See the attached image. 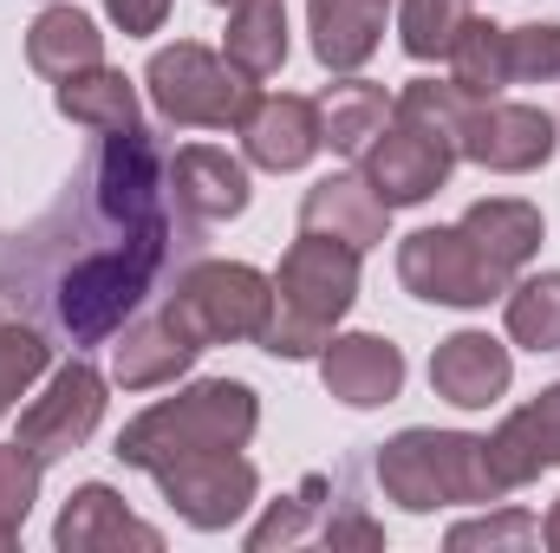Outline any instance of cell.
I'll use <instances>...</instances> for the list:
<instances>
[{"label": "cell", "instance_id": "cell-1", "mask_svg": "<svg viewBox=\"0 0 560 553\" xmlns=\"http://www.w3.org/2000/svg\"><path fill=\"white\" fill-rule=\"evenodd\" d=\"M196 228L170 189V150L143 125L105 131L39 222L0 235V306L72 352L105 345L196 255Z\"/></svg>", "mask_w": 560, "mask_h": 553}, {"label": "cell", "instance_id": "cell-2", "mask_svg": "<svg viewBox=\"0 0 560 553\" xmlns=\"http://www.w3.org/2000/svg\"><path fill=\"white\" fill-rule=\"evenodd\" d=\"M359 299V255L332 235H306L287 248L280 261V280H275V313H268V332L261 345L275 358H313L326 352L332 326L352 313Z\"/></svg>", "mask_w": 560, "mask_h": 553}, {"label": "cell", "instance_id": "cell-3", "mask_svg": "<svg viewBox=\"0 0 560 553\" xmlns=\"http://www.w3.org/2000/svg\"><path fill=\"white\" fill-rule=\"evenodd\" d=\"M255 423H261V404H255L248 385H235V378H209V385H189V391L150 404V411L118 436V462H131V469H150V475H156V469L176 462V456L242 449V443L255 436Z\"/></svg>", "mask_w": 560, "mask_h": 553}, {"label": "cell", "instance_id": "cell-4", "mask_svg": "<svg viewBox=\"0 0 560 553\" xmlns=\"http://www.w3.org/2000/svg\"><path fill=\"white\" fill-rule=\"evenodd\" d=\"M378 482L411 515L450 508V502H502V489L489 482V462H482V436H456V430L392 436L378 456Z\"/></svg>", "mask_w": 560, "mask_h": 553}, {"label": "cell", "instance_id": "cell-5", "mask_svg": "<svg viewBox=\"0 0 560 553\" xmlns=\"http://www.w3.org/2000/svg\"><path fill=\"white\" fill-rule=\"evenodd\" d=\"M163 313L209 352L222 339H261L275 313V280L242 261H189L163 293Z\"/></svg>", "mask_w": 560, "mask_h": 553}, {"label": "cell", "instance_id": "cell-6", "mask_svg": "<svg viewBox=\"0 0 560 553\" xmlns=\"http://www.w3.org/2000/svg\"><path fill=\"white\" fill-rule=\"evenodd\" d=\"M156 111L170 125H202V131H242V118L255 111V79H242L229 59H215L209 46H163L143 72Z\"/></svg>", "mask_w": 560, "mask_h": 553}, {"label": "cell", "instance_id": "cell-7", "mask_svg": "<svg viewBox=\"0 0 560 553\" xmlns=\"http://www.w3.org/2000/svg\"><path fill=\"white\" fill-rule=\"evenodd\" d=\"M398 274L405 286L430 299V306H489V299H502L509 293V268H495L482 248H476V235L456 222V228H418L405 248H398Z\"/></svg>", "mask_w": 560, "mask_h": 553}, {"label": "cell", "instance_id": "cell-8", "mask_svg": "<svg viewBox=\"0 0 560 553\" xmlns=\"http://www.w3.org/2000/svg\"><path fill=\"white\" fill-rule=\"evenodd\" d=\"M456 156H463L456 138L430 131V125L405 118V111L392 105V125L359 150V176H365L392 209H405V202H430V196L450 183V163H456Z\"/></svg>", "mask_w": 560, "mask_h": 553}, {"label": "cell", "instance_id": "cell-9", "mask_svg": "<svg viewBox=\"0 0 560 553\" xmlns=\"http://www.w3.org/2000/svg\"><path fill=\"white\" fill-rule=\"evenodd\" d=\"M170 508L189 521V528H229L242 521V508L255 502V462L242 449H202V456H176L156 469Z\"/></svg>", "mask_w": 560, "mask_h": 553}, {"label": "cell", "instance_id": "cell-10", "mask_svg": "<svg viewBox=\"0 0 560 553\" xmlns=\"http://www.w3.org/2000/svg\"><path fill=\"white\" fill-rule=\"evenodd\" d=\"M555 118L541 105H509V98H476L463 118V156L495 169V176H528L555 156Z\"/></svg>", "mask_w": 560, "mask_h": 553}, {"label": "cell", "instance_id": "cell-11", "mask_svg": "<svg viewBox=\"0 0 560 553\" xmlns=\"http://www.w3.org/2000/svg\"><path fill=\"white\" fill-rule=\"evenodd\" d=\"M98 416H105V378H98L85 358H72V365L52 372L46 398H33V404L20 411V443H26L39 462H59V456H72V449L98 430Z\"/></svg>", "mask_w": 560, "mask_h": 553}, {"label": "cell", "instance_id": "cell-12", "mask_svg": "<svg viewBox=\"0 0 560 553\" xmlns=\"http://www.w3.org/2000/svg\"><path fill=\"white\" fill-rule=\"evenodd\" d=\"M482 462L502 495L535 482L541 469H560V385H548L535 404H522L495 436H482Z\"/></svg>", "mask_w": 560, "mask_h": 553}, {"label": "cell", "instance_id": "cell-13", "mask_svg": "<svg viewBox=\"0 0 560 553\" xmlns=\"http://www.w3.org/2000/svg\"><path fill=\"white\" fill-rule=\"evenodd\" d=\"M319 378H326V391H332L339 404H352V411H378V404H392L398 385H405V352H398L392 339H372V332L326 339V352H319Z\"/></svg>", "mask_w": 560, "mask_h": 553}, {"label": "cell", "instance_id": "cell-14", "mask_svg": "<svg viewBox=\"0 0 560 553\" xmlns=\"http://www.w3.org/2000/svg\"><path fill=\"white\" fill-rule=\"evenodd\" d=\"M385 222H392V202H385L365 176H326V183H313L306 202H300V228H306V235H332V242H346L352 255L378 248V242H385Z\"/></svg>", "mask_w": 560, "mask_h": 553}, {"label": "cell", "instance_id": "cell-15", "mask_svg": "<svg viewBox=\"0 0 560 553\" xmlns=\"http://www.w3.org/2000/svg\"><path fill=\"white\" fill-rule=\"evenodd\" d=\"M196 339L163 313V299L156 306H143L138 319L118 332V352H112V372H118V385L125 391H150V385H170L176 372H189L196 365Z\"/></svg>", "mask_w": 560, "mask_h": 553}, {"label": "cell", "instance_id": "cell-16", "mask_svg": "<svg viewBox=\"0 0 560 553\" xmlns=\"http://www.w3.org/2000/svg\"><path fill=\"white\" fill-rule=\"evenodd\" d=\"M509 345L502 339H489V332H456V339H443L436 345V358H430V385H436V398H450V404H463V411H489L502 391H509Z\"/></svg>", "mask_w": 560, "mask_h": 553}, {"label": "cell", "instance_id": "cell-17", "mask_svg": "<svg viewBox=\"0 0 560 553\" xmlns=\"http://www.w3.org/2000/svg\"><path fill=\"white\" fill-rule=\"evenodd\" d=\"M170 189L196 222H229L248 209V169L215 143H183L170 156Z\"/></svg>", "mask_w": 560, "mask_h": 553}, {"label": "cell", "instance_id": "cell-18", "mask_svg": "<svg viewBox=\"0 0 560 553\" xmlns=\"http://www.w3.org/2000/svg\"><path fill=\"white\" fill-rule=\"evenodd\" d=\"M242 143L261 169H300L313 163V150H326L319 138V105L313 98H255V111L242 118Z\"/></svg>", "mask_w": 560, "mask_h": 553}, {"label": "cell", "instance_id": "cell-19", "mask_svg": "<svg viewBox=\"0 0 560 553\" xmlns=\"http://www.w3.org/2000/svg\"><path fill=\"white\" fill-rule=\"evenodd\" d=\"M52 541H59L66 553H92V548H143V553H156L163 548V534L143 528L138 515H125V502H118L105 482H85V489L66 502Z\"/></svg>", "mask_w": 560, "mask_h": 553}, {"label": "cell", "instance_id": "cell-20", "mask_svg": "<svg viewBox=\"0 0 560 553\" xmlns=\"http://www.w3.org/2000/svg\"><path fill=\"white\" fill-rule=\"evenodd\" d=\"M385 0H313V52L332 72H352L378 52Z\"/></svg>", "mask_w": 560, "mask_h": 553}, {"label": "cell", "instance_id": "cell-21", "mask_svg": "<svg viewBox=\"0 0 560 553\" xmlns=\"http://www.w3.org/2000/svg\"><path fill=\"white\" fill-rule=\"evenodd\" d=\"M26 59L46 79H72L85 66H105V39H98V26L79 7H46L33 20V33H26Z\"/></svg>", "mask_w": 560, "mask_h": 553}, {"label": "cell", "instance_id": "cell-22", "mask_svg": "<svg viewBox=\"0 0 560 553\" xmlns=\"http://www.w3.org/2000/svg\"><path fill=\"white\" fill-rule=\"evenodd\" d=\"M463 228H469L476 248H482L495 268H509V274H522V268L535 261V248H541V209H535V202H515V196L476 202V209L463 215Z\"/></svg>", "mask_w": 560, "mask_h": 553}, {"label": "cell", "instance_id": "cell-23", "mask_svg": "<svg viewBox=\"0 0 560 553\" xmlns=\"http://www.w3.org/2000/svg\"><path fill=\"white\" fill-rule=\"evenodd\" d=\"M385 125H392V98H385V85H365V79L326 85V98H319V138L332 143L339 156L359 163V150L378 138Z\"/></svg>", "mask_w": 560, "mask_h": 553}, {"label": "cell", "instance_id": "cell-24", "mask_svg": "<svg viewBox=\"0 0 560 553\" xmlns=\"http://www.w3.org/2000/svg\"><path fill=\"white\" fill-rule=\"evenodd\" d=\"M59 111H66L72 125H85V131L105 138V131L138 125V92H131L125 72H112V66H85V72L59 79Z\"/></svg>", "mask_w": 560, "mask_h": 553}, {"label": "cell", "instance_id": "cell-25", "mask_svg": "<svg viewBox=\"0 0 560 553\" xmlns=\"http://www.w3.org/2000/svg\"><path fill=\"white\" fill-rule=\"evenodd\" d=\"M287 59V7L280 0H242L229 20V66L242 79H275Z\"/></svg>", "mask_w": 560, "mask_h": 553}, {"label": "cell", "instance_id": "cell-26", "mask_svg": "<svg viewBox=\"0 0 560 553\" xmlns=\"http://www.w3.org/2000/svg\"><path fill=\"white\" fill-rule=\"evenodd\" d=\"M450 85L463 98H502L509 85V26H489L469 13V26L450 46Z\"/></svg>", "mask_w": 560, "mask_h": 553}, {"label": "cell", "instance_id": "cell-27", "mask_svg": "<svg viewBox=\"0 0 560 553\" xmlns=\"http://www.w3.org/2000/svg\"><path fill=\"white\" fill-rule=\"evenodd\" d=\"M509 339L528 352H560V274L509 286Z\"/></svg>", "mask_w": 560, "mask_h": 553}, {"label": "cell", "instance_id": "cell-28", "mask_svg": "<svg viewBox=\"0 0 560 553\" xmlns=\"http://www.w3.org/2000/svg\"><path fill=\"white\" fill-rule=\"evenodd\" d=\"M46 358H52L46 332H39L33 319H13V313L0 306V416L33 391V378L46 372Z\"/></svg>", "mask_w": 560, "mask_h": 553}, {"label": "cell", "instance_id": "cell-29", "mask_svg": "<svg viewBox=\"0 0 560 553\" xmlns=\"http://www.w3.org/2000/svg\"><path fill=\"white\" fill-rule=\"evenodd\" d=\"M463 26H469V0H405V20H398L411 59H450Z\"/></svg>", "mask_w": 560, "mask_h": 553}, {"label": "cell", "instance_id": "cell-30", "mask_svg": "<svg viewBox=\"0 0 560 553\" xmlns=\"http://www.w3.org/2000/svg\"><path fill=\"white\" fill-rule=\"evenodd\" d=\"M39 456L26 449V443H0V548H13V534H20V521L33 515V502H39Z\"/></svg>", "mask_w": 560, "mask_h": 553}, {"label": "cell", "instance_id": "cell-31", "mask_svg": "<svg viewBox=\"0 0 560 553\" xmlns=\"http://www.w3.org/2000/svg\"><path fill=\"white\" fill-rule=\"evenodd\" d=\"M326 495H332V489H326L319 475H313V482H300V495H287V502H280L275 515H268V521L248 534V548L268 553V548H287V541H300V534H306V521L326 508Z\"/></svg>", "mask_w": 560, "mask_h": 553}, {"label": "cell", "instance_id": "cell-32", "mask_svg": "<svg viewBox=\"0 0 560 553\" xmlns=\"http://www.w3.org/2000/svg\"><path fill=\"white\" fill-rule=\"evenodd\" d=\"M560 79V26H509V85Z\"/></svg>", "mask_w": 560, "mask_h": 553}, {"label": "cell", "instance_id": "cell-33", "mask_svg": "<svg viewBox=\"0 0 560 553\" xmlns=\"http://www.w3.org/2000/svg\"><path fill=\"white\" fill-rule=\"evenodd\" d=\"M528 541H541V521L535 515H495V521H463V528H450V548H528Z\"/></svg>", "mask_w": 560, "mask_h": 553}, {"label": "cell", "instance_id": "cell-34", "mask_svg": "<svg viewBox=\"0 0 560 553\" xmlns=\"http://www.w3.org/2000/svg\"><path fill=\"white\" fill-rule=\"evenodd\" d=\"M319 534H326L332 548H378V541H385V534L359 515V502H352V495H339V515H326V528H319Z\"/></svg>", "mask_w": 560, "mask_h": 553}, {"label": "cell", "instance_id": "cell-35", "mask_svg": "<svg viewBox=\"0 0 560 553\" xmlns=\"http://www.w3.org/2000/svg\"><path fill=\"white\" fill-rule=\"evenodd\" d=\"M105 7H112V20H118L125 33H156L163 13H170V0H105Z\"/></svg>", "mask_w": 560, "mask_h": 553}, {"label": "cell", "instance_id": "cell-36", "mask_svg": "<svg viewBox=\"0 0 560 553\" xmlns=\"http://www.w3.org/2000/svg\"><path fill=\"white\" fill-rule=\"evenodd\" d=\"M541 541H548V548H560V502H555V515L541 521Z\"/></svg>", "mask_w": 560, "mask_h": 553}, {"label": "cell", "instance_id": "cell-37", "mask_svg": "<svg viewBox=\"0 0 560 553\" xmlns=\"http://www.w3.org/2000/svg\"><path fill=\"white\" fill-rule=\"evenodd\" d=\"M215 7H242V0H215Z\"/></svg>", "mask_w": 560, "mask_h": 553}, {"label": "cell", "instance_id": "cell-38", "mask_svg": "<svg viewBox=\"0 0 560 553\" xmlns=\"http://www.w3.org/2000/svg\"><path fill=\"white\" fill-rule=\"evenodd\" d=\"M385 7H392V0H385Z\"/></svg>", "mask_w": 560, "mask_h": 553}]
</instances>
